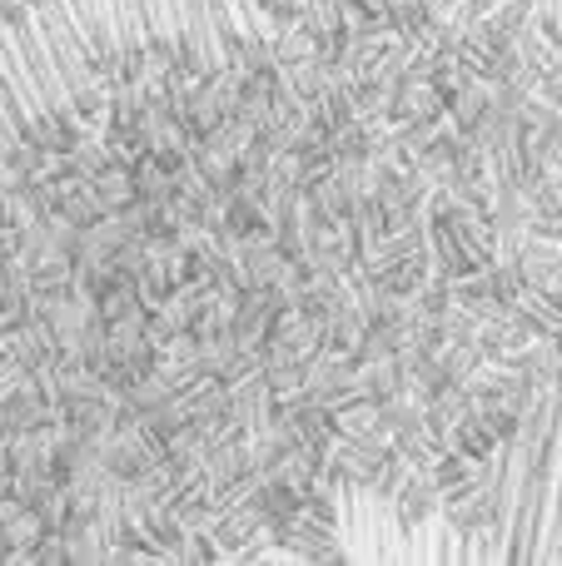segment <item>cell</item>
I'll return each mask as SVG.
<instances>
[{
  "label": "cell",
  "instance_id": "obj_3",
  "mask_svg": "<svg viewBox=\"0 0 562 566\" xmlns=\"http://www.w3.org/2000/svg\"><path fill=\"white\" fill-rule=\"evenodd\" d=\"M548 20H553V30H562V0H548Z\"/></svg>",
  "mask_w": 562,
  "mask_h": 566
},
{
  "label": "cell",
  "instance_id": "obj_2",
  "mask_svg": "<svg viewBox=\"0 0 562 566\" xmlns=\"http://www.w3.org/2000/svg\"><path fill=\"white\" fill-rule=\"evenodd\" d=\"M225 566H319L309 557L225 562ZM334 566H562V388L508 442L493 507L483 527L448 517H398L374 497H358L339 527Z\"/></svg>",
  "mask_w": 562,
  "mask_h": 566
},
{
  "label": "cell",
  "instance_id": "obj_1",
  "mask_svg": "<svg viewBox=\"0 0 562 566\" xmlns=\"http://www.w3.org/2000/svg\"><path fill=\"white\" fill-rule=\"evenodd\" d=\"M235 30L225 0H25L0 15V155L129 60L219 65Z\"/></svg>",
  "mask_w": 562,
  "mask_h": 566
}]
</instances>
